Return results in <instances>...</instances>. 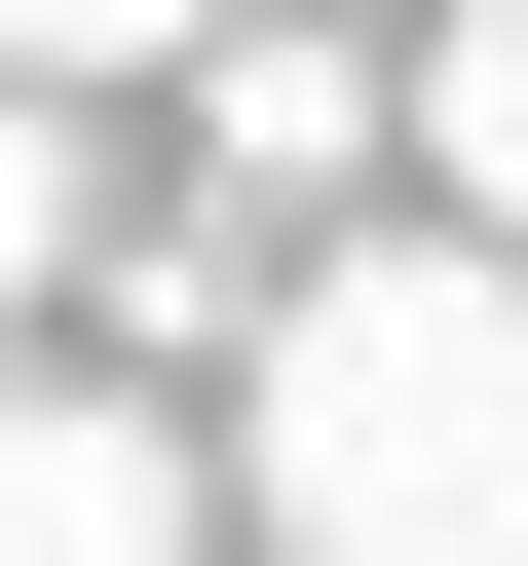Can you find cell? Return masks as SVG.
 Returning a JSON list of instances; mask_svg holds the SVG:
<instances>
[{
    "instance_id": "1",
    "label": "cell",
    "mask_w": 528,
    "mask_h": 566,
    "mask_svg": "<svg viewBox=\"0 0 528 566\" xmlns=\"http://www.w3.org/2000/svg\"><path fill=\"white\" fill-rule=\"evenodd\" d=\"M226 491L303 528V566H528V227H340V264H264Z\"/></svg>"
},
{
    "instance_id": "2",
    "label": "cell",
    "mask_w": 528,
    "mask_h": 566,
    "mask_svg": "<svg viewBox=\"0 0 528 566\" xmlns=\"http://www.w3.org/2000/svg\"><path fill=\"white\" fill-rule=\"evenodd\" d=\"M226 491H189V416H114V378H0V566H189Z\"/></svg>"
},
{
    "instance_id": "3",
    "label": "cell",
    "mask_w": 528,
    "mask_h": 566,
    "mask_svg": "<svg viewBox=\"0 0 528 566\" xmlns=\"http://www.w3.org/2000/svg\"><path fill=\"white\" fill-rule=\"evenodd\" d=\"M378 114H415V76H378V39H303V0H226V39H189V151H226V189H340Z\"/></svg>"
},
{
    "instance_id": "4",
    "label": "cell",
    "mask_w": 528,
    "mask_h": 566,
    "mask_svg": "<svg viewBox=\"0 0 528 566\" xmlns=\"http://www.w3.org/2000/svg\"><path fill=\"white\" fill-rule=\"evenodd\" d=\"M415 189L528 227V0H415Z\"/></svg>"
},
{
    "instance_id": "5",
    "label": "cell",
    "mask_w": 528,
    "mask_h": 566,
    "mask_svg": "<svg viewBox=\"0 0 528 566\" xmlns=\"http://www.w3.org/2000/svg\"><path fill=\"white\" fill-rule=\"evenodd\" d=\"M0 303H76V76H0Z\"/></svg>"
},
{
    "instance_id": "6",
    "label": "cell",
    "mask_w": 528,
    "mask_h": 566,
    "mask_svg": "<svg viewBox=\"0 0 528 566\" xmlns=\"http://www.w3.org/2000/svg\"><path fill=\"white\" fill-rule=\"evenodd\" d=\"M226 0H0V76H189Z\"/></svg>"
}]
</instances>
